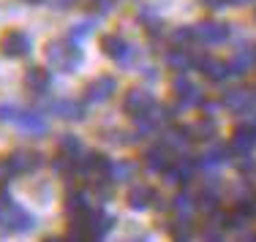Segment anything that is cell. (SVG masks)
Masks as SVG:
<instances>
[{
  "label": "cell",
  "mask_w": 256,
  "mask_h": 242,
  "mask_svg": "<svg viewBox=\"0 0 256 242\" xmlns=\"http://www.w3.org/2000/svg\"><path fill=\"white\" fill-rule=\"evenodd\" d=\"M166 65L174 71H188L196 65V57H191V52L186 49V46H174V49L166 52Z\"/></svg>",
  "instance_id": "18"
},
{
  "label": "cell",
  "mask_w": 256,
  "mask_h": 242,
  "mask_svg": "<svg viewBox=\"0 0 256 242\" xmlns=\"http://www.w3.org/2000/svg\"><path fill=\"white\" fill-rule=\"evenodd\" d=\"M224 106H226L229 112H234V114L251 112V109L256 106V95L251 93V90H246V87L226 90V93H224Z\"/></svg>",
  "instance_id": "8"
},
{
  "label": "cell",
  "mask_w": 256,
  "mask_h": 242,
  "mask_svg": "<svg viewBox=\"0 0 256 242\" xmlns=\"http://www.w3.org/2000/svg\"><path fill=\"white\" fill-rule=\"evenodd\" d=\"M20 114L14 106H0V120H20Z\"/></svg>",
  "instance_id": "36"
},
{
  "label": "cell",
  "mask_w": 256,
  "mask_h": 242,
  "mask_svg": "<svg viewBox=\"0 0 256 242\" xmlns=\"http://www.w3.org/2000/svg\"><path fill=\"white\" fill-rule=\"evenodd\" d=\"M30 52V38L22 30H6L0 35V54L3 57H25Z\"/></svg>",
  "instance_id": "5"
},
{
  "label": "cell",
  "mask_w": 256,
  "mask_h": 242,
  "mask_svg": "<svg viewBox=\"0 0 256 242\" xmlns=\"http://www.w3.org/2000/svg\"><path fill=\"white\" fill-rule=\"evenodd\" d=\"M60 153H68V155H76L79 153V139L76 136H63L60 139Z\"/></svg>",
  "instance_id": "31"
},
{
  "label": "cell",
  "mask_w": 256,
  "mask_h": 242,
  "mask_svg": "<svg viewBox=\"0 0 256 242\" xmlns=\"http://www.w3.org/2000/svg\"><path fill=\"white\" fill-rule=\"evenodd\" d=\"M194 35H196V41H202V44L216 46V44H224V41L229 38V25L204 19V22H199V25L194 27Z\"/></svg>",
  "instance_id": "6"
},
{
  "label": "cell",
  "mask_w": 256,
  "mask_h": 242,
  "mask_svg": "<svg viewBox=\"0 0 256 242\" xmlns=\"http://www.w3.org/2000/svg\"><path fill=\"white\" fill-rule=\"evenodd\" d=\"M52 5L63 11V8H71V5H74V0H52Z\"/></svg>",
  "instance_id": "38"
},
{
  "label": "cell",
  "mask_w": 256,
  "mask_h": 242,
  "mask_svg": "<svg viewBox=\"0 0 256 242\" xmlns=\"http://www.w3.org/2000/svg\"><path fill=\"white\" fill-rule=\"evenodd\" d=\"M172 207L178 210L180 215H188L194 207H196V202H194L191 193H178V196H174V202H172Z\"/></svg>",
  "instance_id": "28"
},
{
  "label": "cell",
  "mask_w": 256,
  "mask_h": 242,
  "mask_svg": "<svg viewBox=\"0 0 256 242\" xmlns=\"http://www.w3.org/2000/svg\"><path fill=\"white\" fill-rule=\"evenodd\" d=\"M33 229V215L11 202L8 193L0 191V232H28Z\"/></svg>",
  "instance_id": "2"
},
{
  "label": "cell",
  "mask_w": 256,
  "mask_h": 242,
  "mask_svg": "<svg viewBox=\"0 0 256 242\" xmlns=\"http://www.w3.org/2000/svg\"><path fill=\"white\" fill-rule=\"evenodd\" d=\"M207 242H224V240L218 237V234H210V237H207Z\"/></svg>",
  "instance_id": "40"
},
{
  "label": "cell",
  "mask_w": 256,
  "mask_h": 242,
  "mask_svg": "<svg viewBox=\"0 0 256 242\" xmlns=\"http://www.w3.org/2000/svg\"><path fill=\"white\" fill-rule=\"evenodd\" d=\"M156 199V191L150 188V185H136V188L128 191V207L131 210H144L150 207Z\"/></svg>",
  "instance_id": "21"
},
{
  "label": "cell",
  "mask_w": 256,
  "mask_h": 242,
  "mask_svg": "<svg viewBox=\"0 0 256 242\" xmlns=\"http://www.w3.org/2000/svg\"><path fill=\"white\" fill-rule=\"evenodd\" d=\"M25 3H30V5H41L44 0H25Z\"/></svg>",
  "instance_id": "41"
},
{
  "label": "cell",
  "mask_w": 256,
  "mask_h": 242,
  "mask_svg": "<svg viewBox=\"0 0 256 242\" xmlns=\"http://www.w3.org/2000/svg\"><path fill=\"white\" fill-rule=\"evenodd\" d=\"M50 71L41 68V65H30V68L25 71V87L30 90V93H46L50 90Z\"/></svg>",
  "instance_id": "16"
},
{
  "label": "cell",
  "mask_w": 256,
  "mask_h": 242,
  "mask_svg": "<svg viewBox=\"0 0 256 242\" xmlns=\"http://www.w3.org/2000/svg\"><path fill=\"white\" fill-rule=\"evenodd\" d=\"M191 139H194L191 128H172V131L164 134V144H166L169 150H186Z\"/></svg>",
  "instance_id": "22"
},
{
  "label": "cell",
  "mask_w": 256,
  "mask_h": 242,
  "mask_svg": "<svg viewBox=\"0 0 256 242\" xmlns=\"http://www.w3.org/2000/svg\"><path fill=\"white\" fill-rule=\"evenodd\" d=\"M248 242H256V237H248Z\"/></svg>",
  "instance_id": "42"
},
{
  "label": "cell",
  "mask_w": 256,
  "mask_h": 242,
  "mask_svg": "<svg viewBox=\"0 0 256 242\" xmlns=\"http://www.w3.org/2000/svg\"><path fill=\"white\" fill-rule=\"evenodd\" d=\"M44 60L50 63V68L71 74V71H76L82 65V49L74 41H50L44 46Z\"/></svg>",
  "instance_id": "1"
},
{
  "label": "cell",
  "mask_w": 256,
  "mask_h": 242,
  "mask_svg": "<svg viewBox=\"0 0 256 242\" xmlns=\"http://www.w3.org/2000/svg\"><path fill=\"white\" fill-rule=\"evenodd\" d=\"M14 166H11V161L8 158H0V183H8L11 177H14Z\"/></svg>",
  "instance_id": "34"
},
{
  "label": "cell",
  "mask_w": 256,
  "mask_h": 242,
  "mask_svg": "<svg viewBox=\"0 0 256 242\" xmlns=\"http://www.w3.org/2000/svg\"><path fill=\"white\" fill-rule=\"evenodd\" d=\"M66 210H68L71 215H76V218H84V215L90 213V199H88V193H84V191H74V193H68Z\"/></svg>",
  "instance_id": "23"
},
{
  "label": "cell",
  "mask_w": 256,
  "mask_h": 242,
  "mask_svg": "<svg viewBox=\"0 0 256 242\" xmlns=\"http://www.w3.org/2000/svg\"><path fill=\"white\" fill-rule=\"evenodd\" d=\"M52 112L58 114V117H63V120H82L84 117V104L63 98V101H54L52 104Z\"/></svg>",
  "instance_id": "20"
},
{
  "label": "cell",
  "mask_w": 256,
  "mask_h": 242,
  "mask_svg": "<svg viewBox=\"0 0 256 242\" xmlns=\"http://www.w3.org/2000/svg\"><path fill=\"white\" fill-rule=\"evenodd\" d=\"M114 87H118L114 76H96V79L84 87V98H88L90 104H101V101H106L109 95L114 93Z\"/></svg>",
  "instance_id": "10"
},
{
  "label": "cell",
  "mask_w": 256,
  "mask_h": 242,
  "mask_svg": "<svg viewBox=\"0 0 256 242\" xmlns=\"http://www.w3.org/2000/svg\"><path fill=\"white\" fill-rule=\"evenodd\" d=\"M174 41H178V44L182 46V44H188V41H194L196 38V35H194V27H178L174 30V35H172Z\"/></svg>",
  "instance_id": "33"
},
{
  "label": "cell",
  "mask_w": 256,
  "mask_h": 242,
  "mask_svg": "<svg viewBox=\"0 0 256 242\" xmlns=\"http://www.w3.org/2000/svg\"><path fill=\"white\" fill-rule=\"evenodd\" d=\"M88 5H90V11H96V14H109L118 3H114V0H88Z\"/></svg>",
  "instance_id": "32"
},
{
  "label": "cell",
  "mask_w": 256,
  "mask_h": 242,
  "mask_svg": "<svg viewBox=\"0 0 256 242\" xmlns=\"http://www.w3.org/2000/svg\"><path fill=\"white\" fill-rule=\"evenodd\" d=\"M194 131H196V134H194V139H210L212 134H216V120L204 114V120H199Z\"/></svg>",
  "instance_id": "29"
},
{
  "label": "cell",
  "mask_w": 256,
  "mask_h": 242,
  "mask_svg": "<svg viewBox=\"0 0 256 242\" xmlns=\"http://www.w3.org/2000/svg\"><path fill=\"white\" fill-rule=\"evenodd\" d=\"M254 117H256V106H254Z\"/></svg>",
  "instance_id": "45"
},
{
  "label": "cell",
  "mask_w": 256,
  "mask_h": 242,
  "mask_svg": "<svg viewBox=\"0 0 256 242\" xmlns=\"http://www.w3.org/2000/svg\"><path fill=\"white\" fill-rule=\"evenodd\" d=\"M44 242H58V240H44Z\"/></svg>",
  "instance_id": "44"
},
{
  "label": "cell",
  "mask_w": 256,
  "mask_h": 242,
  "mask_svg": "<svg viewBox=\"0 0 256 242\" xmlns=\"http://www.w3.org/2000/svg\"><path fill=\"white\" fill-rule=\"evenodd\" d=\"M226 3H232V5H246V3H251V0H226Z\"/></svg>",
  "instance_id": "39"
},
{
  "label": "cell",
  "mask_w": 256,
  "mask_h": 242,
  "mask_svg": "<svg viewBox=\"0 0 256 242\" xmlns=\"http://www.w3.org/2000/svg\"><path fill=\"white\" fill-rule=\"evenodd\" d=\"M101 49L106 57H112V60H126L128 54H131V44L123 38V35H118V33H106L101 38Z\"/></svg>",
  "instance_id": "12"
},
{
  "label": "cell",
  "mask_w": 256,
  "mask_h": 242,
  "mask_svg": "<svg viewBox=\"0 0 256 242\" xmlns=\"http://www.w3.org/2000/svg\"><path fill=\"white\" fill-rule=\"evenodd\" d=\"M172 93H174V98H178V104L182 109H188L194 104H202V90L194 82H188L186 76H178V79L172 82Z\"/></svg>",
  "instance_id": "9"
},
{
  "label": "cell",
  "mask_w": 256,
  "mask_h": 242,
  "mask_svg": "<svg viewBox=\"0 0 256 242\" xmlns=\"http://www.w3.org/2000/svg\"><path fill=\"white\" fill-rule=\"evenodd\" d=\"M199 3L207 5V8H221V5L226 3V0H199Z\"/></svg>",
  "instance_id": "37"
},
{
  "label": "cell",
  "mask_w": 256,
  "mask_h": 242,
  "mask_svg": "<svg viewBox=\"0 0 256 242\" xmlns=\"http://www.w3.org/2000/svg\"><path fill=\"white\" fill-rule=\"evenodd\" d=\"M226 158H229V147H226V150H224V147H216V150H210V153L204 155L202 163H204V166H218V163H224Z\"/></svg>",
  "instance_id": "30"
},
{
  "label": "cell",
  "mask_w": 256,
  "mask_h": 242,
  "mask_svg": "<svg viewBox=\"0 0 256 242\" xmlns=\"http://www.w3.org/2000/svg\"><path fill=\"white\" fill-rule=\"evenodd\" d=\"M134 172H136V166L131 161H114L109 166V183H126L128 177H134Z\"/></svg>",
  "instance_id": "25"
},
{
  "label": "cell",
  "mask_w": 256,
  "mask_h": 242,
  "mask_svg": "<svg viewBox=\"0 0 256 242\" xmlns=\"http://www.w3.org/2000/svg\"><path fill=\"white\" fill-rule=\"evenodd\" d=\"M172 234H174V240L178 242H186V237L191 234V221H188V215H180L178 221H172Z\"/></svg>",
  "instance_id": "27"
},
{
  "label": "cell",
  "mask_w": 256,
  "mask_h": 242,
  "mask_svg": "<svg viewBox=\"0 0 256 242\" xmlns=\"http://www.w3.org/2000/svg\"><path fill=\"white\" fill-rule=\"evenodd\" d=\"M109 166H112V161L101 153L79 155V174H84L90 180H109Z\"/></svg>",
  "instance_id": "4"
},
{
  "label": "cell",
  "mask_w": 256,
  "mask_h": 242,
  "mask_svg": "<svg viewBox=\"0 0 256 242\" xmlns=\"http://www.w3.org/2000/svg\"><path fill=\"white\" fill-rule=\"evenodd\" d=\"M90 30H93V25H90V22H82V25H76L74 30H71V41H76V38H82V35H88Z\"/></svg>",
  "instance_id": "35"
},
{
  "label": "cell",
  "mask_w": 256,
  "mask_h": 242,
  "mask_svg": "<svg viewBox=\"0 0 256 242\" xmlns=\"http://www.w3.org/2000/svg\"><path fill=\"white\" fill-rule=\"evenodd\" d=\"M144 166H148L150 172H166V169L172 166V150H169L166 144L150 147L148 153H144Z\"/></svg>",
  "instance_id": "14"
},
{
  "label": "cell",
  "mask_w": 256,
  "mask_h": 242,
  "mask_svg": "<svg viewBox=\"0 0 256 242\" xmlns=\"http://www.w3.org/2000/svg\"><path fill=\"white\" fill-rule=\"evenodd\" d=\"M8 161H11V166H14L16 174H30L41 166V155L33 153V150H14V153L8 155Z\"/></svg>",
  "instance_id": "13"
},
{
  "label": "cell",
  "mask_w": 256,
  "mask_h": 242,
  "mask_svg": "<svg viewBox=\"0 0 256 242\" xmlns=\"http://www.w3.org/2000/svg\"><path fill=\"white\" fill-rule=\"evenodd\" d=\"M251 60H254V52L248 49V46H242V49H237V54L229 60V71H232V74H237V76L246 74V71L251 68Z\"/></svg>",
  "instance_id": "24"
},
{
  "label": "cell",
  "mask_w": 256,
  "mask_h": 242,
  "mask_svg": "<svg viewBox=\"0 0 256 242\" xmlns=\"http://www.w3.org/2000/svg\"><path fill=\"white\" fill-rule=\"evenodd\" d=\"M134 242H148V240H134Z\"/></svg>",
  "instance_id": "43"
},
{
  "label": "cell",
  "mask_w": 256,
  "mask_h": 242,
  "mask_svg": "<svg viewBox=\"0 0 256 242\" xmlns=\"http://www.w3.org/2000/svg\"><path fill=\"white\" fill-rule=\"evenodd\" d=\"M66 242H93V234H90L88 223H84L82 218H76V221L68 226V232H66Z\"/></svg>",
  "instance_id": "26"
},
{
  "label": "cell",
  "mask_w": 256,
  "mask_h": 242,
  "mask_svg": "<svg viewBox=\"0 0 256 242\" xmlns=\"http://www.w3.org/2000/svg\"><path fill=\"white\" fill-rule=\"evenodd\" d=\"M20 123H22V128H25L30 136L46 134V120H44V114L36 112V109H28V112H22V114H20Z\"/></svg>",
  "instance_id": "19"
},
{
  "label": "cell",
  "mask_w": 256,
  "mask_h": 242,
  "mask_svg": "<svg viewBox=\"0 0 256 242\" xmlns=\"http://www.w3.org/2000/svg\"><path fill=\"white\" fill-rule=\"evenodd\" d=\"M153 109H156V98H153V93H150V90H144V87H131V90L126 93V98H123V112L128 114V117L142 120V117H148Z\"/></svg>",
  "instance_id": "3"
},
{
  "label": "cell",
  "mask_w": 256,
  "mask_h": 242,
  "mask_svg": "<svg viewBox=\"0 0 256 242\" xmlns=\"http://www.w3.org/2000/svg\"><path fill=\"white\" fill-rule=\"evenodd\" d=\"M194 172H196V161H191V158H186V155H180V158L174 161L164 174H166V183L180 185V183H188V180L194 177Z\"/></svg>",
  "instance_id": "11"
},
{
  "label": "cell",
  "mask_w": 256,
  "mask_h": 242,
  "mask_svg": "<svg viewBox=\"0 0 256 242\" xmlns=\"http://www.w3.org/2000/svg\"><path fill=\"white\" fill-rule=\"evenodd\" d=\"M196 65H199V71H202V74H204L210 82H224V79L232 74V71H229V63L216 60V57H199Z\"/></svg>",
  "instance_id": "15"
},
{
  "label": "cell",
  "mask_w": 256,
  "mask_h": 242,
  "mask_svg": "<svg viewBox=\"0 0 256 242\" xmlns=\"http://www.w3.org/2000/svg\"><path fill=\"white\" fill-rule=\"evenodd\" d=\"M256 147V125H237L229 139V153L232 155H251Z\"/></svg>",
  "instance_id": "7"
},
{
  "label": "cell",
  "mask_w": 256,
  "mask_h": 242,
  "mask_svg": "<svg viewBox=\"0 0 256 242\" xmlns=\"http://www.w3.org/2000/svg\"><path fill=\"white\" fill-rule=\"evenodd\" d=\"M84 223H88L90 234H93V240L104 237V234L112 229V218H109L106 213H101V210H90L88 215H84Z\"/></svg>",
  "instance_id": "17"
}]
</instances>
